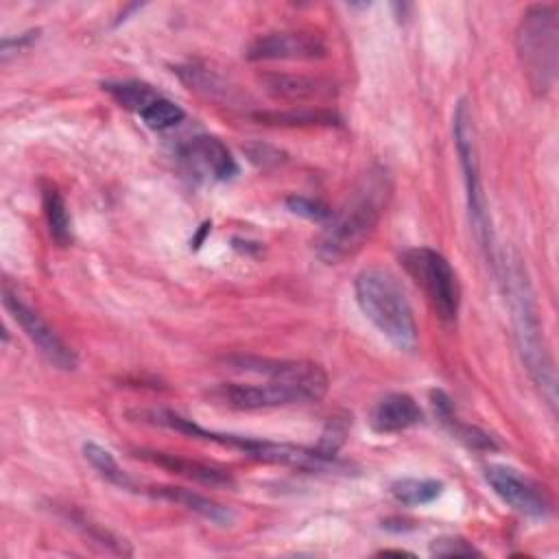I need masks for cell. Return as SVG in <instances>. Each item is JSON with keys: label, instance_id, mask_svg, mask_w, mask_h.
Segmentation results:
<instances>
[{"label": "cell", "instance_id": "25", "mask_svg": "<svg viewBox=\"0 0 559 559\" xmlns=\"http://www.w3.org/2000/svg\"><path fill=\"white\" fill-rule=\"evenodd\" d=\"M430 555H435V557H472V555H480V552L463 537H439L430 544Z\"/></svg>", "mask_w": 559, "mask_h": 559}, {"label": "cell", "instance_id": "20", "mask_svg": "<svg viewBox=\"0 0 559 559\" xmlns=\"http://www.w3.org/2000/svg\"><path fill=\"white\" fill-rule=\"evenodd\" d=\"M103 90L109 92L118 105L138 114H142L153 100L159 98V92L142 81H111L103 83Z\"/></svg>", "mask_w": 559, "mask_h": 559}, {"label": "cell", "instance_id": "3", "mask_svg": "<svg viewBox=\"0 0 559 559\" xmlns=\"http://www.w3.org/2000/svg\"><path fill=\"white\" fill-rule=\"evenodd\" d=\"M356 304L362 314L386 336L397 349L417 347V323L413 308L397 275L384 266H367L354 282Z\"/></svg>", "mask_w": 559, "mask_h": 559}, {"label": "cell", "instance_id": "4", "mask_svg": "<svg viewBox=\"0 0 559 559\" xmlns=\"http://www.w3.org/2000/svg\"><path fill=\"white\" fill-rule=\"evenodd\" d=\"M515 50L522 74L537 96H546L557 81L559 7L533 4L522 13L515 31Z\"/></svg>", "mask_w": 559, "mask_h": 559}, {"label": "cell", "instance_id": "15", "mask_svg": "<svg viewBox=\"0 0 559 559\" xmlns=\"http://www.w3.org/2000/svg\"><path fill=\"white\" fill-rule=\"evenodd\" d=\"M421 421V408L408 393H389L376 402L369 424L380 435L402 432Z\"/></svg>", "mask_w": 559, "mask_h": 559}, {"label": "cell", "instance_id": "23", "mask_svg": "<svg viewBox=\"0 0 559 559\" xmlns=\"http://www.w3.org/2000/svg\"><path fill=\"white\" fill-rule=\"evenodd\" d=\"M255 120H262V122H269V124H330L334 122V114L330 111H310V109H290V111H260L253 116Z\"/></svg>", "mask_w": 559, "mask_h": 559}, {"label": "cell", "instance_id": "22", "mask_svg": "<svg viewBox=\"0 0 559 559\" xmlns=\"http://www.w3.org/2000/svg\"><path fill=\"white\" fill-rule=\"evenodd\" d=\"M183 109L170 100V98H164L159 96L157 100H153L142 114L140 118L144 120V124L153 131H164V129H170L175 124H179L183 120Z\"/></svg>", "mask_w": 559, "mask_h": 559}, {"label": "cell", "instance_id": "9", "mask_svg": "<svg viewBox=\"0 0 559 559\" xmlns=\"http://www.w3.org/2000/svg\"><path fill=\"white\" fill-rule=\"evenodd\" d=\"M325 52L328 46L314 31H273L258 35L245 55L249 61H314Z\"/></svg>", "mask_w": 559, "mask_h": 559}, {"label": "cell", "instance_id": "6", "mask_svg": "<svg viewBox=\"0 0 559 559\" xmlns=\"http://www.w3.org/2000/svg\"><path fill=\"white\" fill-rule=\"evenodd\" d=\"M408 275L421 286L437 317L454 321L461 308V284L445 255L430 247H413L400 255Z\"/></svg>", "mask_w": 559, "mask_h": 559}, {"label": "cell", "instance_id": "7", "mask_svg": "<svg viewBox=\"0 0 559 559\" xmlns=\"http://www.w3.org/2000/svg\"><path fill=\"white\" fill-rule=\"evenodd\" d=\"M225 365L234 371L264 376L266 380L284 384L299 402H319L328 393V373L321 365L308 360H277L260 356H229Z\"/></svg>", "mask_w": 559, "mask_h": 559}, {"label": "cell", "instance_id": "17", "mask_svg": "<svg viewBox=\"0 0 559 559\" xmlns=\"http://www.w3.org/2000/svg\"><path fill=\"white\" fill-rule=\"evenodd\" d=\"M391 496L404 507H421L437 500L443 493V483L435 478H397L389 487Z\"/></svg>", "mask_w": 559, "mask_h": 559}, {"label": "cell", "instance_id": "11", "mask_svg": "<svg viewBox=\"0 0 559 559\" xmlns=\"http://www.w3.org/2000/svg\"><path fill=\"white\" fill-rule=\"evenodd\" d=\"M179 157L186 164V168L201 179L227 181L238 173V164L231 151L218 138L212 135L192 138L181 146Z\"/></svg>", "mask_w": 559, "mask_h": 559}, {"label": "cell", "instance_id": "18", "mask_svg": "<svg viewBox=\"0 0 559 559\" xmlns=\"http://www.w3.org/2000/svg\"><path fill=\"white\" fill-rule=\"evenodd\" d=\"M41 207H44L46 225H48V231H50L52 240L59 247L70 245V240H72V223H70V214H68L66 201H63V197L59 194L57 188H46L41 192Z\"/></svg>", "mask_w": 559, "mask_h": 559}, {"label": "cell", "instance_id": "10", "mask_svg": "<svg viewBox=\"0 0 559 559\" xmlns=\"http://www.w3.org/2000/svg\"><path fill=\"white\" fill-rule=\"evenodd\" d=\"M485 480L496 491V496L513 511L537 520L548 515L550 502L546 493L518 469L507 465H489L485 467Z\"/></svg>", "mask_w": 559, "mask_h": 559}, {"label": "cell", "instance_id": "21", "mask_svg": "<svg viewBox=\"0 0 559 559\" xmlns=\"http://www.w3.org/2000/svg\"><path fill=\"white\" fill-rule=\"evenodd\" d=\"M83 456L85 461L105 478L109 480L111 485L120 487V489H133L135 487V480L118 465V461L114 459V454L109 450H105L103 445L94 443V441H87L83 445Z\"/></svg>", "mask_w": 559, "mask_h": 559}, {"label": "cell", "instance_id": "2", "mask_svg": "<svg viewBox=\"0 0 559 559\" xmlns=\"http://www.w3.org/2000/svg\"><path fill=\"white\" fill-rule=\"evenodd\" d=\"M496 277L504 282V293L509 299L511 321H513V334L515 345L520 352V358L531 376V380L542 391L548 406L555 408L557 402V380H555V367L552 358L544 338V328L539 321V310L533 297L531 282L526 277V271L522 269L520 260L511 262H498Z\"/></svg>", "mask_w": 559, "mask_h": 559}, {"label": "cell", "instance_id": "13", "mask_svg": "<svg viewBox=\"0 0 559 559\" xmlns=\"http://www.w3.org/2000/svg\"><path fill=\"white\" fill-rule=\"evenodd\" d=\"M133 454L142 461L151 463V465L164 467L173 474H179L183 478H190V480L207 485V487H229V485H234V478H231L229 472L205 465V463H199V461H192V459H186V456H179V454L159 452V450H135Z\"/></svg>", "mask_w": 559, "mask_h": 559}, {"label": "cell", "instance_id": "14", "mask_svg": "<svg viewBox=\"0 0 559 559\" xmlns=\"http://www.w3.org/2000/svg\"><path fill=\"white\" fill-rule=\"evenodd\" d=\"M262 85L266 92L282 100L304 103V100H323L334 94V83L323 76L308 74H288V72H271L262 76Z\"/></svg>", "mask_w": 559, "mask_h": 559}, {"label": "cell", "instance_id": "1", "mask_svg": "<svg viewBox=\"0 0 559 559\" xmlns=\"http://www.w3.org/2000/svg\"><path fill=\"white\" fill-rule=\"evenodd\" d=\"M391 199V179L382 166L369 168L338 210H332L314 240L325 264H338L362 249L376 231Z\"/></svg>", "mask_w": 559, "mask_h": 559}, {"label": "cell", "instance_id": "24", "mask_svg": "<svg viewBox=\"0 0 559 559\" xmlns=\"http://www.w3.org/2000/svg\"><path fill=\"white\" fill-rule=\"evenodd\" d=\"M286 205L293 214L297 216H304L308 221H314V223H325L332 214V210L319 201V199H312V197H301V194H295V197H288L286 199Z\"/></svg>", "mask_w": 559, "mask_h": 559}, {"label": "cell", "instance_id": "8", "mask_svg": "<svg viewBox=\"0 0 559 559\" xmlns=\"http://www.w3.org/2000/svg\"><path fill=\"white\" fill-rule=\"evenodd\" d=\"M2 304L13 317V321L22 328V332L31 338V343L59 369L72 371L79 365L74 349L4 282L2 284Z\"/></svg>", "mask_w": 559, "mask_h": 559}, {"label": "cell", "instance_id": "16", "mask_svg": "<svg viewBox=\"0 0 559 559\" xmlns=\"http://www.w3.org/2000/svg\"><path fill=\"white\" fill-rule=\"evenodd\" d=\"M153 496H159L164 500H170V502H177L194 513H199L201 518L218 524V526H229L234 522V511L225 504H218L192 489H183V487H166V485H157V487H151L148 489Z\"/></svg>", "mask_w": 559, "mask_h": 559}, {"label": "cell", "instance_id": "5", "mask_svg": "<svg viewBox=\"0 0 559 559\" xmlns=\"http://www.w3.org/2000/svg\"><path fill=\"white\" fill-rule=\"evenodd\" d=\"M454 144L463 170L465 181V197H467V210L472 229L476 236L478 247L483 249L485 258L489 260L493 273L498 271V258H496V242H493V229L491 218L487 210V199L480 186V170H478V153H476V131H474V118L467 100H459L454 109Z\"/></svg>", "mask_w": 559, "mask_h": 559}, {"label": "cell", "instance_id": "19", "mask_svg": "<svg viewBox=\"0 0 559 559\" xmlns=\"http://www.w3.org/2000/svg\"><path fill=\"white\" fill-rule=\"evenodd\" d=\"M63 515L70 522V526H74L83 537H87L90 542L98 544L100 548H105V550H109L114 555H131V548L127 546V542H122L118 535H114L105 526L92 522L85 513L74 511V509H66Z\"/></svg>", "mask_w": 559, "mask_h": 559}, {"label": "cell", "instance_id": "12", "mask_svg": "<svg viewBox=\"0 0 559 559\" xmlns=\"http://www.w3.org/2000/svg\"><path fill=\"white\" fill-rule=\"evenodd\" d=\"M210 397L218 404L236 411H258L295 404V395L280 382L266 380L264 384L253 382H223L210 391Z\"/></svg>", "mask_w": 559, "mask_h": 559}]
</instances>
